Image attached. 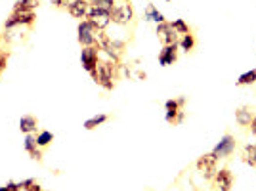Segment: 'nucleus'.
<instances>
[{"mask_svg":"<svg viewBox=\"0 0 256 191\" xmlns=\"http://www.w3.org/2000/svg\"><path fill=\"white\" fill-rule=\"evenodd\" d=\"M52 142H54V134L48 132V130H42V132L37 136V144H39V148H46L48 144H52Z\"/></svg>","mask_w":256,"mask_h":191,"instance_id":"23","label":"nucleus"},{"mask_svg":"<svg viewBox=\"0 0 256 191\" xmlns=\"http://www.w3.org/2000/svg\"><path fill=\"white\" fill-rule=\"evenodd\" d=\"M157 37H159L161 44H164V46L176 44V41H178V33L172 29L170 23H161V25H157Z\"/></svg>","mask_w":256,"mask_h":191,"instance_id":"11","label":"nucleus"},{"mask_svg":"<svg viewBox=\"0 0 256 191\" xmlns=\"http://www.w3.org/2000/svg\"><path fill=\"white\" fill-rule=\"evenodd\" d=\"M92 8H98V10H103L107 14H111L115 10V0H90Z\"/></svg>","mask_w":256,"mask_h":191,"instance_id":"20","label":"nucleus"},{"mask_svg":"<svg viewBox=\"0 0 256 191\" xmlns=\"http://www.w3.org/2000/svg\"><path fill=\"white\" fill-rule=\"evenodd\" d=\"M243 161L247 163V165H251V167H255L256 165V146H245L243 148Z\"/></svg>","mask_w":256,"mask_h":191,"instance_id":"21","label":"nucleus"},{"mask_svg":"<svg viewBox=\"0 0 256 191\" xmlns=\"http://www.w3.org/2000/svg\"><path fill=\"white\" fill-rule=\"evenodd\" d=\"M96 46L99 48V50H105L107 54H109V58H113V60H118V56H120V52H122V48H124V44L120 42V41H115V39H111L105 31H96Z\"/></svg>","mask_w":256,"mask_h":191,"instance_id":"2","label":"nucleus"},{"mask_svg":"<svg viewBox=\"0 0 256 191\" xmlns=\"http://www.w3.org/2000/svg\"><path fill=\"white\" fill-rule=\"evenodd\" d=\"M124 2H126V4H130V2H132V0H124Z\"/></svg>","mask_w":256,"mask_h":191,"instance_id":"33","label":"nucleus"},{"mask_svg":"<svg viewBox=\"0 0 256 191\" xmlns=\"http://www.w3.org/2000/svg\"><path fill=\"white\" fill-rule=\"evenodd\" d=\"M134 18V12H132V6L130 4H120V6H115V10L111 12V21L117 23V25H128Z\"/></svg>","mask_w":256,"mask_h":191,"instance_id":"8","label":"nucleus"},{"mask_svg":"<svg viewBox=\"0 0 256 191\" xmlns=\"http://www.w3.org/2000/svg\"><path fill=\"white\" fill-rule=\"evenodd\" d=\"M86 21L90 23L96 31H105L107 25L111 23V14H107L103 10H98V8H90V12L86 16Z\"/></svg>","mask_w":256,"mask_h":191,"instance_id":"4","label":"nucleus"},{"mask_svg":"<svg viewBox=\"0 0 256 191\" xmlns=\"http://www.w3.org/2000/svg\"><path fill=\"white\" fill-rule=\"evenodd\" d=\"M232 172L228 169L216 170V174L212 176V191H230L232 190Z\"/></svg>","mask_w":256,"mask_h":191,"instance_id":"7","label":"nucleus"},{"mask_svg":"<svg viewBox=\"0 0 256 191\" xmlns=\"http://www.w3.org/2000/svg\"><path fill=\"white\" fill-rule=\"evenodd\" d=\"M249 127H251V132L256 136V117H253V121H251V125H249Z\"/></svg>","mask_w":256,"mask_h":191,"instance_id":"31","label":"nucleus"},{"mask_svg":"<svg viewBox=\"0 0 256 191\" xmlns=\"http://www.w3.org/2000/svg\"><path fill=\"white\" fill-rule=\"evenodd\" d=\"M145 20H149V21H155L157 25H161L164 23V16L153 6V4H149L147 6V10H145Z\"/></svg>","mask_w":256,"mask_h":191,"instance_id":"19","label":"nucleus"},{"mask_svg":"<svg viewBox=\"0 0 256 191\" xmlns=\"http://www.w3.org/2000/svg\"><path fill=\"white\" fill-rule=\"evenodd\" d=\"M35 21V12H29V14H12L6 23H4V27L6 29H14V27H20V25H33Z\"/></svg>","mask_w":256,"mask_h":191,"instance_id":"12","label":"nucleus"},{"mask_svg":"<svg viewBox=\"0 0 256 191\" xmlns=\"http://www.w3.org/2000/svg\"><path fill=\"white\" fill-rule=\"evenodd\" d=\"M61 2H63V0H52V4L58 6V8H61Z\"/></svg>","mask_w":256,"mask_h":191,"instance_id":"32","label":"nucleus"},{"mask_svg":"<svg viewBox=\"0 0 256 191\" xmlns=\"http://www.w3.org/2000/svg\"><path fill=\"white\" fill-rule=\"evenodd\" d=\"M6 69V56L4 54H0V73Z\"/></svg>","mask_w":256,"mask_h":191,"instance_id":"30","label":"nucleus"},{"mask_svg":"<svg viewBox=\"0 0 256 191\" xmlns=\"http://www.w3.org/2000/svg\"><path fill=\"white\" fill-rule=\"evenodd\" d=\"M197 172L205 178V180H212V176L216 174V159L212 155H203L197 161Z\"/></svg>","mask_w":256,"mask_h":191,"instance_id":"9","label":"nucleus"},{"mask_svg":"<svg viewBox=\"0 0 256 191\" xmlns=\"http://www.w3.org/2000/svg\"><path fill=\"white\" fill-rule=\"evenodd\" d=\"M77 33H79V44L82 48L86 46H96V29L88 21H80L77 27Z\"/></svg>","mask_w":256,"mask_h":191,"instance_id":"6","label":"nucleus"},{"mask_svg":"<svg viewBox=\"0 0 256 191\" xmlns=\"http://www.w3.org/2000/svg\"><path fill=\"white\" fill-rule=\"evenodd\" d=\"M193 46H195V39H193V35H191V33H189V35H184V39H182V42H180V48H182L184 52H189Z\"/></svg>","mask_w":256,"mask_h":191,"instance_id":"27","label":"nucleus"},{"mask_svg":"<svg viewBox=\"0 0 256 191\" xmlns=\"http://www.w3.org/2000/svg\"><path fill=\"white\" fill-rule=\"evenodd\" d=\"M235 121H237L241 127H249L251 121H253V113H251L247 107H241L239 111H235Z\"/></svg>","mask_w":256,"mask_h":191,"instance_id":"18","label":"nucleus"},{"mask_svg":"<svg viewBox=\"0 0 256 191\" xmlns=\"http://www.w3.org/2000/svg\"><path fill=\"white\" fill-rule=\"evenodd\" d=\"M233 149H235V140H233V136H230V134H226L216 146H214V149H212V157L218 161V159H226V157H230L233 153Z\"/></svg>","mask_w":256,"mask_h":191,"instance_id":"5","label":"nucleus"},{"mask_svg":"<svg viewBox=\"0 0 256 191\" xmlns=\"http://www.w3.org/2000/svg\"><path fill=\"white\" fill-rule=\"evenodd\" d=\"M98 46H86V48H82V52H80V64L84 67V71H88V73H92L94 69H96V65H98Z\"/></svg>","mask_w":256,"mask_h":191,"instance_id":"10","label":"nucleus"},{"mask_svg":"<svg viewBox=\"0 0 256 191\" xmlns=\"http://www.w3.org/2000/svg\"><path fill=\"white\" fill-rule=\"evenodd\" d=\"M37 119L33 117V115H25L20 119V130L23 132V134H33L35 130H37Z\"/></svg>","mask_w":256,"mask_h":191,"instance_id":"16","label":"nucleus"},{"mask_svg":"<svg viewBox=\"0 0 256 191\" xmlns=\"http://www.w3.org/2000/svg\"><path fill=\"white\" fill-rule=\"evenodd\" d=\"M184 98H180V100H168L164 107H166V123H170V125H178V123H182V119H184V111H182V106H184Z\"/></svg>","mask_w":256,"mask_h":191,"instance_id":"3","label":"nucleus"},{"mask_svg":"<svg viewBox=\"0 0 256 191\" xmlns=\"http://www.w3.org/2000/svg\"><path fill=\"white\" fill-rule=\"evenodd\" d=\"M25 151H27L35 161H42V153H40V149H39L37 138L31 136V134H27V138H25Z\"/></svg>","mask_w":256,"mask_h":191,"instance_id":"15","label":"nucleus"},{"mask_svg":"<svg viewBox=\"0 0 256 191\" xmlns=\"http://www.w3.org/2000/svg\"><path fill=\"white\" fill-rule=\"evenodd\" d=\"M178 58V44H170V46H164L163 52L159 54V64L166 67V65H172Z\"/></svg>","mask_w":256,"mask_h":191,"instance_id":"13","label":"nucleus"},{"mask_svg":"<svg viewBox=\"0 0 256 191\" xmlns=\"http://www.w3.org/2000/svg\"><path fill=\"white\" fill-rule=\"evenodd\" d=\"M77 2H79V0H63V2H61V8H67V10H69L71 6H75Z\"/></svg>","mask_w":256,"mask_h":191,"instance_id":"29","label":"nucleus"},{"mask_svg":"<svg viewBox=\"0 0 256 191\" xmlns=\"http://www.w3.org/2000/svg\"><path fill=\"white\" fill-rule=\"evenodd\" d=\"M92 79L96 85H99L101 88H105V90H113V77H115V71H113V65L109 64V62H98L96 65V69H94L92 73Z\"/></svg>","mask_w":256,"mask_h":191,"instance_id":"1","label":"nucleus"},{"mask_svg":"<svg viewBox=\"0 0 256 191\" xmlns=\"http://www.w3.org/2000/svg\"><path fill=\"white\" fill-rule=\"evenodd\" d=\"M39 6V0H20L14 6V14H29Z\"/></svg>","mask_w":256,"mask_h":191,"instance_id":"17","label":"nucleus"},{"mask_svg":"<svg viewBox=\"0 0 256 191\" xmlns=\"http://www.w3.org/2000/svg\"><path fill=\"white\" fill-rule=\"evenodd\" d=\"M105 121H107V115H96V117L88 119V121L84 123V128H86V130H94V128L101 127Z\"/></svg>","mask_w":256,"mask_h":191,"instance_id":"22","label":"nucleus"},{"mask_svg":"<svg viewBox=\"0 0 256 191\" xmlns=\"http://www.w3.org/2000/svg\"><path fill=\"white\" fill-rule=\"evenodd\" d=\"M253 83H256V69H253V71H247V73H245V75H241V77H239V81H237V85L239 86L253 85Z\"/></svg>","mask_w":256,"mask_h":191,"instance_id":"24","label":"nucleus"},{"mask_svg":"<svg viewBox=\"0 0 256 191\" xmlns=\"http://www.w3.org/2000/svg\"><path fill=\"white\" fill-rule=\"evenodd\" d=\"M170 25H172V29H174L178 35H182V37H184V35H189V27L186 25L184 20H174V23H170Z\"/></svg>","mask_w":256,"mask_h":191,"instance_id":"26","label":"nucleus"},{"mask_svg":"<svg viewBox=\"0 0 256 191\" xmlns=\"http://www.w3.org/2000/svg\"><path fill=\"white\" fill-rule=\"evenodd\" d=\"M90 8H92L90 0H79L75 6H71L69 8V14L73 16V18H77V20H84V18L88 16Z\"/></svg>","mask_w":256,"mask_h":191,"instance_id":"14","label":"nucleus"},{"mask_svg":"<svg viewBox=\"0 0 256 191\" xmlns=\"http://www.w3.org/2000/svg\"><path fill=\"white\" fill-rule=\"evenodd\" d=\"M0 191H21L20 190V186L18 184H14V182H10V184H6V186H2Z\"/></svg>","mask_w":256,"mask_h":191,"instance_id":"28","label":"nucleus"},{"mask_svg":"<svg viewBox=\"0 0 256 191\" xmlns=\"http://www.w3.org/2000/svg\"><path fill=\"white\" fill-rule=\"evenodd\" d=\"M18 186H20V190H25V191H42V188H40V186H39V184H37L33 178L20 182Z\"/></svg>","mask_w":256,"mask_h":191,"instance_id":"25","label":"nucleus"}]
</instances>
